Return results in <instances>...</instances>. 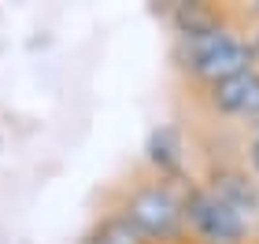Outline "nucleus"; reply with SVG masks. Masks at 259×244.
I'll list each match as a JSON object with an SVG mask.
<instances>
[{
	"mask_svg": "<svg viewBox=\"0 0 259 244\" xmlns=\"http://www.w3.org/2000/svg\"><path fill=\"white\" fill-rule=\"evenodd\" d=\"M185 207L174 200V196L163 189V185H148V189L134 192L130 200V211L126 218L141 229V237H174L178 233V222H182Z\"/></svg>",
	"mask_w": 259,
	"mask_h": 244,
	"instance_id": "nucleus-3",
	"label": "nucleus"
},
{
	"mask_svg": "<svg viewBox=\"0 0 259 244\" xmlns=\"http://www.w3.org/2000/svg\"><path fill=\"white\" fill-rule=\"evenodd\" d=\"M148 159L156 163L159 170H178L182 167V141H178V130H170V126H159V130H152L148 137Z\"/></svg>",
	"mask_w": 259,
	"mask_h": 244,
	"instance_id": "nucleus-6",
	"label": "nucleus"
},
{
	"mask_svg": "<svg viewBox=\"0 0 259 244\" xmlns=\"http://www.w3.org/2000/svg\"><path fill=\"white\" fill-rule=\"evenodd\" d=\"M93 244H141V229L126 215H115L97 229V240Z\"/></svg>",
	"mask_w": 259,
	"mask_h": 244,
	"instance_id": "nucleus-7",
	"label": "nucleus"
},
{
	"mask_svg": "<svg viewBox=\"0 0 259 244\" xmlns=\"http://www.w3.org/2000/svg\"><path fill=\"white\" fill-rule=\"evenodd\" d=\"M211 192H215L226 207H233L241 218L255 211V189L248 185V178H241V174H219Z\"/></svg>",
	"mask_w": 259,
	"mask_h": 244,
	"instance_id": "nucleus-5",
	"label": "nucleus"
},
{
	"mask_svg": "<svg viewBox=\"0 0 259 244\" xmlns=\"http://www.w3.org/2000/svg\"><path fill=\"white\" fill-rule=\"evenodd\" d=\"M255 52H259V41H255Z\"/></svg>",
	"mask_w": 259,
	"mask_h": 244,
	"instance_id": "nucleus-9",
	"label": "nucleus"
},
{
	"mask_svg": "<svg viewBox=\"0 0 259 244\" xmlns=\"http://www.w3.org/2000/svg\"><path fill=\"white\" fill-rule=\"evenodd\" d=\"M252 167L259 170V137H255V141H252Z\"/></svg>",
	"mask_w": 259,
	"mask_h": 244,
	"instance_id": "nucleus-8",
	"label": "nucleus"
},
{
	"mask_svg": "<svg viewBox=\"0 0 259 244\" xmlns=\"http://www.w3.org/2000/svg\"><path fill=\"white\" fill-rule=\"evenodd\" d=\"M185 215H189L200 240H207V244H244V218L233 207L222 204L215 192H193L185 200Z\"/></svg>",
	"mask_w": 259,
	"mask_h": 244,
	"instance_id": "nucleus-2",
	"label": "nucleus"
},
{
	"mask_svg": "<svg viewBox=\"0 0 259 244\" xmlns=\"http://www.w3.org/2000/svg\"><path fill=\"white\" fill-rule=\"evenodd\" d=\"M189 67H193L196 78L219 85V81H230V78L252 71V48L241 44V41H233L230 33H222L215 26L207 33L189 37Z\"/></svg>",
	"mask_w": 259,
	"mask_h": 244,
	"instance_id": "nucleus-1",
	"label": "nucleus"
},
{
	"mask_svg": "<svg viewBox=\"0 0 259 244\" xmlns=\"http://www.w3.org/2000/svg\"><path fill=\"white\" fill-rule=\"evenodd\" d=\"M211 104L226 115H259V74L248 71L211 85Z\"/></svg>",
	"mask_w": 259,
	"mask_h": 244,
	"instance_id": "nucleus-4",
	"label": "nucleus"
}]
</instances>
